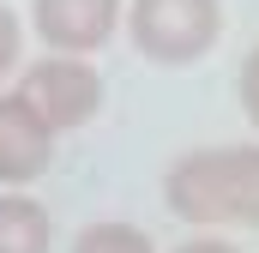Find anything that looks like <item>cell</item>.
Instances as JSON below:
<instances>
[{
    "instance_id": "6da1fadb",
    "label": "cell",
    "mask_w": 259,
    "mask_h": 253,
    "mask_svg": "<svg viewBox=\"0 0 259 253\" xmlns=\"http://www.w3.org/2000/svg\"><path fill=\"white\" fill-rule=\"evenodd\" d=\"M163 205L193 229H259V139L181 151L163 169Z\"/></svg>"
},
{
    "instance_id": "7a4b0ae2",
    "label": "cell",
    "mask_w": 259,
    "mask_h": 253,
    "mask_svg": "<svg viewBox=\"0 0 259 253\" xmlns=\"http://www.w3.org/2000/svg\"><path fill=\"white\" fill-rule=\"evenodd\" d=\"M127 43L157 66H193L223 36V6L217 0H127L121 12Z\"/></svg>"
},
{
    "instance_id": "3957f363",
    "label": "cell",
    "mask_w": 259,
    "mask_h": 253,
    "mask_svg": "<svg viewBox=\"0 0 259 253\" xmlns=\"http://www.w3.org/2000/svg\"><path fill=\"white\" fill-rule=\"evenodd\" d=\"M12 91L55 133H78L84 121H97V109L109 97L103 78H97V66H91V55H55V49H42L30 66H18Z\"/></svg>"
},
{
    "instance_id": "277c9868",
    "label": "cell",
    "mask_w": 259,
    "mask_h": 253,
    "mask_svg": "<svg viewBox=\"0 0 259 253\" xmlns=\"http://www.w3.org/2000/svg\"><path fill=\"white\" fill-rule=\"evenodd\" d=\"M127 0H30V36L55 55H103L121 36Z\"/></svg>"
},
{
    "instance_id": "5b68a950",
    "label": "cell",
    "mask_w": 259,
    "mask_h": 253,
    "mask_svg": "<svg viewBox=\"0 0 259 253\" xmlns=\"http://www.w3.org/2000/svg\"><path fill=\"white\" fill-rule=\"evenodd\" d=\"M61 133L42 121L18 91H0V187H36L55 163Z\"/></svg>"
},
{
    "instance_id": "8992f818",
    "label": "cell",
    "mask_w": 259,
    "mask_h": 253,
    "mask_svg": "<svg viewBox=\"0 0 259 253\" xmlns=\"http://www.w3.org/2000/svg\"><path fill=\"white\" fill-rule=\"evenodd\" d=\"M0 253H55V217L30 187H0Z\"/></svg>"
},
{
    "instance_id": "52a82bcc",
    "label": "cell",
    "mask_w": 259,
    "mask_h": 253,
    "mask_svg": "<svg viewBox=\"0 0 259 253\" xmlns=\"http://www.w3.org/2000/svg\"><path fill=\"white\" fill-rule=\"evenodd\" d=\"M66 253H157V241L139 223H127V217H97V223H84L72 235Z\"/></svg>"
},
{
    "instance_id": "ba28073f",
    "label": "cell",
    "mask_w": 259,
    "mask_h": 253,
    "mask_svg": "<svg viewBox=\"0 0 259 253\" xmlns=\"http://www.w3.org/2000/svg\"><path fill=\"white\" fill-rule=\"evenodd\" d=\"M24 30H30V24H24V18L0 0V78H12V72H18V61H24Z\"/></svg>"
},
{
    "instance_id": "9c48e42d",
    "label": "cell",
    "mask_w": 259,
    "mask_h": 253,
    "mask_svg": "<svg viewBox=\"0 0 259 253\" xmlns=\"http://www.w3.org/2000/svg\"><path fill=\"white\" fill-rule=\"evenodd\" d=\"M235 97H241V115H247V126L259 133V43L247 49V61H241V78H235Z\"/></svg>"
},
{
    "instance_id": "30bf717a",
    "label": "cell",
    "mask_w": 259,
    "mask_h": 253,
    "mask_svg": "<svg viewBox=\"0 0 259 253\" xmlns=\"http://www.w3.org/2000/svg\"><path fill=\"white\" fill-rule=\"evenodd\" d=\"M175 253H241V247H235L223 229H199V235H187V241H181Z\"/></svg>"
}]
</instances>
